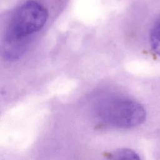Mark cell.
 <instances>
[{
	"mask_svg": "<svg viewBox=\"0 0 160 160\" xmlns=\"http://www.w3.org/2000/svg\"><path fill=\"white\" fill-rule=\"evenodd\" d=\"M95 112L105 126L119 129H129L142 124L146 119V111L137 101L119 96L106 98L96 106Z\"/></svg>",
	"mask_w": 160,
	"mask_h": 160,
	"instance_id": "obj_1",
	"label": "cell"
},
{
	"mask_svg": "<svg viewBox=\"0 0 160 160\" xmlns=\"http://www.w3.org/2000/svg\"><path fill=\"white\" fill-rule=\"evenodd\" d=\"M48 18L46 8L36 1H28L20 5L12 14L5 39L8 43L18 42L39 31Z\"/></svg>",
	"mask_w": 160,
	"mask_h": 160,
	"instance_id": "obj_2",
	"label": "cell"
},
{
	"mask_svg": "<svg viewBox=\"0 0 160 160\" xmlns=\"http://www.w3.org/2000/svg\"><path fill=\"white\" fill-rule=\"evenodd\" d=\"M107 160H141L138 154L132 149L121 148L112 152L108 156Z\"/></svg>",
	"mask_w": 160,
	"mask_h": 160,
	"instance_id": "obj_3",
	"label": "cell"
},
{
	"mask_svg": "<svg viewBox=\"0 0 160 160\" xmlns=\"http://www.w3.org/2000/svg\"><path fill=\"white\" fill-rule=\"evenodd\" d=\"M150 44L152 51L160 56V17L152 28L150 34Z\"/></svg>",
	"mask_w": 160,
	"mask_h": 160,
	"instance_id": "obj_4",
	"label": "cell"
}]
</instances>
